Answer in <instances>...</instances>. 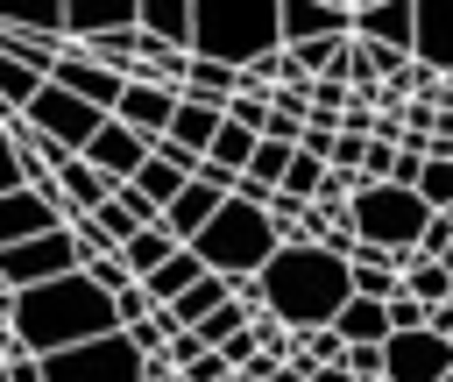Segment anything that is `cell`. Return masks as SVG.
Here are the masks:
<instances>
[{
  "label": "cell",
  "instance_id": "obj_1",
  "mask_svg": "<svg viewBox=\"0 0 453 382\" xmlns=\"http://www.w3.org/2000/svg\"><path fill=\"white\" fill-rule=\"evenodd\" d=\"M248 297L255 311H269L283 332H311V325H333V311L347 304V262L311 248V241H290L276 248L255 276H248Z\"/></svg>",
  "mask_w": 453,
  "mask_h": 382
},
{
  "label": "cell",
  "instance_id": "obj_2",
  "mask_svg": "<svg viewBox=\"0 0 453 382\" xmlns=\"http://www.w3.org/2000/svg\"><path fill=\"white\" fill-rule=\"evenodd\" d=\"M7 332H14L21 354H57V347H78V340L113 332V297H99V290L71 269V276H50V283L14 290Z\"/></svg>",
  "mask_w": 453,
  "mask_h": 382
},
{
  "label": "cell",
  "instance_id": "obj_3",
  "mask_svg": "<svg viewBox=\"0 0 453 382\" xmlns=\"http://www.w3.org/2000/svg\"><path fill=\"white\" fill-rule=\"evenodd\" d=\"M269 50H276V0H205V7H191L184 57L241 71V64H255Z\"/></svg>",
  "mask_w": 453,
  "mask_h": 382
},
{
  "label": "cell",
  "instance_id": "obj_4",
  "mask_svg": "<svg viewBox=\"0 0 453 382\" xmlns=\"http://www.w3.org/2000/svg\"><path fill=\"white\" fill-rule=\"evenodd\" d=\"M191 248V262L205 269V276H219V283H248L283 241L269 233V212L262 205H241V198H219V212L184 241Z\"/></svg>",
  "mask_w": 453,
  "mask_h": 382
},
{
  "label": "cell",
  "instance_id": "obj_5",
  "mask_svg": "<svg viewBox=\"0 0 453 382\" xmlns=\"http://www.w3.org/2000/svg\"><path fill=\"white\" fill-rule=\"evenodd\" d=\"M14 120H21V127H28V134H35L42 149H50V156H78V149H85V141L99 134V120H106V113H92L85 99H71V92H57V85L42 78V85L28 92V106H21Z\"/></svg>",
  "mask_w": 453,
  "mask_h": 382
},
{
  "label": "cell",
  "instance_id": "obj_6",
  "mask_svg": "<svg viewBox=\"0 0 453 382\" xmlns=\"http://www.w3.org/2000/svg\"><path fill=\"white\" fill-rule=\"evenodd\" d=\"M42 361V382H142V354L113 332L99 340H78V347H57V354H35Z\"/></svg>",
  "mask_w": 453,
  "mask_h": 382
},
{
  "label": "cell",
  "instance_id": "obj_7",
  "mask_svg": "<svg viewBox=\"0 0 453 382\" xmlns=\"http://www.w3.org/2000/svg\"><path fill=\"white\" fill-rule=\"evenodd\" d=\"M71 269H78V248H71V233H64V226H50V233H35V241L0 248V283H7V290L50 283V276H71Z\"/></svg>",
  "mask_w": 453,
  "mask_h": 382
},
{
  "label": "cell",
  "instance_id": "obj_8",
  "mask_svg": "<svg viewBox=\"0 0 453 382\" xmlns=\"http://www.w3.org/2000/svg\"><path fill=\"white\" fill-rule=\"evenodd\" d=\"M453 375V340L439 332H389L382 340V382H446Z\"/></svg>",
  "mask_w": 453,
  "mask_h": 382
},
{
  "label": "cell",
  "instance_id": "obj_9",
  "mask_svg": "<svg viewBox=\"0 0 453 382\" xmlns=\"http://www.w3.org/2000/svg\"><path fill=\"white\" fill-rule=\"evenodd\" d=\"M411 28H418V7H411V0H368V7H347V35L368 42V50H396V57H411Z\"/></svg>",
  "mask_w": 453,
  "mask_h": 382
},
{
  "label": "cell",
  "instance_id": "obj_10",
  "mask_svg": "<svg viewBox=\"0 0 453 382\" xmlns=\"http://www.w3.org/2000/svg\"><path fill=\"white\" fill-rule=\"evenodd\" d=\"M78 163H85L99 184H127V177L149 163V141H142V134H127L120 120H99V134L78 149Z\"/></svg>",
  "mask_w": 453,
  "mask_h": 382
},
{
  "label": "cell",
  "instance_id": "obj_11",
  "mask_svg": "<svg viewBox=\"0 0 453 382\" xmlns=\"http://www.w3.org/2000/svg\"><path fill=\"white\" fill-rule=\"evenodd\" d=\"M333 35H347V7L340 0H276V50L333 42Z\"/></svg>",
  "mask_w": 453,
  "mask_h": 382
},
{
  "label": "cell",
  "instance_id": "obj_12",
  "mask_svg": "<svg viewBox=\"0 0 453 382\" xmlns=\"http://www.w3.org/2000/svg\"><path fill=\"white\" fill-rule=\"evenodd\" d=\"M170 106H177V92H170V85H156V78H127L106 120H120V127H127V134H142V141H163Z\"/></svg>",
  "mask_w": 453,
  "mask_h": 382
},
{
  "label": "cell",
  "instance_id": "obj_13",
  "mask_svg": "<svg viewBox=\"0 0 453 382\" xmlns=\"http://www.w3.org/2000/svg\"><path fill=\"white\" fill-rule=\"evenodd\" d=\"M50 226H64V212H57L50 198H35V191H0V248L35 241V233H50Z\"/></svg>",
  "mask_w": 453,
  "mask_h": 382
},
{
  "label": "cell",
  "instance_id": "obj_14",
  "mask_svg": "<svg viewBox=\"0 0 453 382\" xmlns=\"http://www.w3.org/2000/svg\"><path fill=\"white\" fill-rule=\"evenodd\" d=\"M219 198H226V191H212V184H198V177H191V184H184V191H177V198L156 212V226H163V233L184 248V241H191V233H198L212 212H219Z\"/></svg>",
  "mask_w": 453,
  "mask_h": 382
},
{
  "label": "cell",
  "instance_id": "obj_15",
  "mask_svg": "<svg viewBox=\"0 0 453 382\" xmlns=\"http://www.w3.org/2000/svg\"><path fill=\"white\" fill-rule=\"evenodd\" d=\"M134 35H149L156 50H184V35H191V0H142V7H134Z\"/></svg>",
  "mask_w": 453,
  "mask_h": 382
},
{
  "label": "cell",
  "instance_id": "obj_16",
  "mask_svg": "<svg viewBox=\"0 0 453 382\" xmlns=\"http://www.w3.org/2000/svg\"><path fill=\"white\" fill-rule=\"evenodd\" d=\"M219 134V113L212 106H198V99H177L170 106V127H163V141L170 149H184V156H205V141Z\"/></svg>",
  "mask_w": 453,
  "mask_h": 382
},
{
  "label": "cell",
  "instance_id": "obj_17",
  "mask_svg": "<svg viewBox=\"0 0 453 382\" xmlns=\"http://www.w3.org/2000/svg\"><path fill=\"white\" fill-rule=\"evenodd\" d=\"M396 290L411 297V304H453V262H425V255H411L403 262V276H396Z\"/></svg>",
  "mask_w": 453,
  "mask_h": 382
},
{
  "label": "cell",
  "instance_id": "obj_18",
  "mask_svg": "<svg viewBox=\"0 0 453 382\" xmlns=\"http://www.w3.org/2000/svg\"><path fill=\"white\" fill-rule=\"evenodd\" d=\"M226 297H234V283H219V276H198L191 290H177V297H170V304H156V311H163L177 332H191V325H198L212 304H226Z\"/></svg>",
  "mask_w": 453,
  "mask_h": 382
},
{
  "label": "cell",
  "instance_id": "obj_19",
  "mask_svg": "<svg viewBox=\"0 0 453 382\" xmlns=\"http://www.w3.org/2000/svg\"><path fill=\"white\" fill-rule=\"evenodd\" d=\"M333 332H340V347H382V340H389V318H382V304L347 297V304L333 311Z\"/></svg>",
  "mask_w": 453,
  "mask_h": 382
},
{
  "label": "cell",
  "instance_id": "obj_20",
  "mask_svg": "<svg viewBox=\"0 0 453 382\" xmlns=\"http://www.w3.org/2000/svg\"><path fill=\"white\" fill-rule=\"evenodd\" d=\"M113 255H120V269H127V276H134V283H142V276H149V269H163V262H170V255H177V241H170V233H163V226H134V233H127V241H120V248H113Z\"/></svg>",
  "mask_w": 453,
  "mask_h": 382
},
{
  "label": "cell",
  "instance_id": "obj_21",
  "mask_svg": "<svg viewBox=\"0 0 453 382\" xmlns=\"http://www.w3.org/2000/svg\"><path fill=\"white\" fill-rule=\"evenodd\" d=\"M198 276H205V269H198V262H191V248H177V255H170V262H163V269H149V276H142V283H134V290H142V297H149V304H170V297H177V290H191V283H198Z\"/></svg>",
  "mask_w": 453,
  "mask_h": 382
},
{
  "label": "cell",
  "instance_id": "obj_22",
  "mask_svg": "<svg viewBox=\"0 0 453 382\" xmlns=\"http://www.w3.org/2000/svg\"><path fill=\"white\" fill-rule=\"evenodd\" d=\"M248 318H255V304H241V297H226V304H212V311H205V318L191 325V340H198V347H219V340H226V332H241Z\"/></svg>",
  "mask_w": 453,
  "mask_h": 382
},
{
  "label": "cell",
  "instance_id": "obj_23",
  "mask_svg": "<svg viewBox=\"0 0 453 382\" xmlns=\"http://www.w3.org/2000/svg\"><path fill=\"white\" fill-rule=\"evenodd\" d=\"M319 177H326V163H319V156H297V149H290V163H283V184H276V198H290V205H311Z\"/></svg>",
  "mask_w": 453,
  "mask_h": 382
},
{
  "label": "cell",
  "instance_id": "obj_24",
  "mask_svg": "<svg viewBox=\"0 0 453 382\" xmlns=\"http://www.w3.org/2000/svg\"><path fill=\"white\" fill-rule=\"evenodd\" d=\"M411 191H418L425 212H453V163H418Z\"/></svg>",
  "mask_w": 453,
  "mask_h": 382
},
{
  "label": "cell",
  "instance_id": "obj_25",
  "mask_svg": "<svg viewBox=\"0 0 453 382\" xmlns=\"http://www.w3.org/2000/svg\"><path fill=\"white\" fill-rule=\"evenodd\" d=\"M411 255H425V262H453V212H432L425 226H418V248Z\"/></svg>",
  "mask_w": 453,
  "mask_h": 382
},
{
  "label": "cell",
  "instance_id": "obj_26",
  "mask_svg": "<svg viewBox=\"0 0 453 382\" xmlns=\"http://www.w3.org/2000/svg\"><path fill=\"white\" fill-rule=\"evenodd\" d=\"M340 368H347L354 382H375V375H382V347H347V354H340Z\"/></svg>",
  "mask_w": 453,
  "mask_h": 382
},
{
  "label": "cell",
  "instance_id": "obj_27",
  "mask_svg": "<svg viewBox=\"0 0 453 382\" xmlns=\"http://www.w3.org/2000/svg\"><path fill=\"white\" fill-rule=\"evenodd\" d=\"M0 382H42V361H35V354H21V347H14V354H7V361H0Z\"/></svg>",
  "mask_w": 453,
  "mask_h": 382
},
{
  "label": "cell",
  "instance_id": "obj_28",
  "mask_svg": "<svg viewBox=\"0 0 453 382\" xmlns=\"http://www.w3.org/2000/svg\"><path fill=\"white\" fill-rule=\"evenodd\" d=\"M0 191H21V170H14V141H7V127H0Z\"/></svg>",
  "mask_w": 453,
  "mask_h": 382
},
{
  "label": "cell",
  "instance_id": "obj_29",
  "mask_svg": "<svg viewBox=\"0 0 453 382\" xmlns=\"http://www.w3.org/2000/svg\"><path fill=\"white\" fill-rule=\"evenodd\" d=\"M304 382H354V375H347V368L333 361V368H304Z\"/></svg>",
  "mask_w": 453,
  "mask_h": 382
},
{
  "label": "cell",
  "instance_id": "obj_30",
  "mask_svg": "<svg viewBox=\"0 0 453 382\" xmlns=\"http://www.w3.org/2000/svg\"><path fill=\"white\" fill-rule=\"evenodd\" d=\"M269 382H304V368H290V361H283V368H276Z\"/></svg>",
  "mask_w": 453,
  "mask_h": 382
}]
</instances>
